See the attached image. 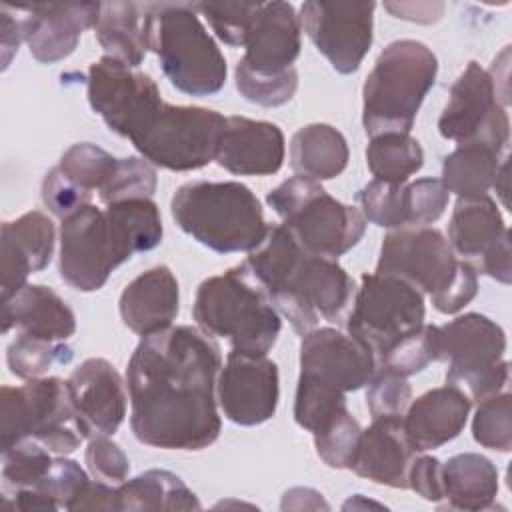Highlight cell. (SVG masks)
Instances as JSON below:
<instances>
[{"label": "cell", "instance_id": "obj_1", "mask_svg": "<svg viewBox=\"0 0 512 512\" xmlns=\"http://www.w3.org/2000/svg\"><path fill=\"white\" fill-rule=\"evenodd\" d=\"M218 344L200 328L170 326L144 336L130 356L126 386L138 442L162 450H204L222 430Z\"/></svg>", "mask_w": 512, "mask_h": 512}, {"label": "cell", "instance_id": "obj_2", "mask_svg": "<svg viewBox=\"0 0 512 512\" xmlns=\"http://www.w3.org/2000/svg\"><path fill=\"white\" fill-rule=\"evenodd\" d=\"M242 264L300 336L314 330L320 318L344 320L356 294L354 280L336 260L308 254L282 224L268 226Z\"/></svg>", "mask_w": 512, "mask_h": 512}, {"label": "cell", "instance_id": "obj_3", "mask_svg": "<svg viewBox=\"0 0 512 512\" xmlns=\"http://www.w3.org/2000/svg\"><path fill=\"white\" fill-rule=\"evenodd\" d=\"M170 212L188 236L220 254L252 252L268 232L260 200L234 180L188 182L174 192Z\"/></svg>", "mask_w": 512, "mask_h": 512}, {"label": "cell", "instance_id": "obj_4", "mask_svg": "<svg viewBox=\"0 0 512 512\" xmlns=\"http://www.w3.org/2000/svg\"><path fill=\"white\" fill-rule=\"evenodd\" d=\"M192 316L208 336L226 338L234 352L266 356L282 320L244 264L206 278L194 298Z\"/></svg>", "mask_w": 512, "mask_h": 512}, {"label": "cell", "instance_id": "obj_5", "mask_svg": "<svg viewBox=\"0 0 512 512\" xmlns=\"http://www.w3.org/2000/svg\"><path fill=\"white\" fill-rule=\"evenodd\" d=\"M438 58L418 40H394L376 58L362 88V124L374 138L410 134L416 114L436 82Z\"/></svg>", "mask_w": 512, "mask_h": 512}, {"label": "cell", "instance_id": "obj_6", "mask_svg": "<svg viewBox=\"0 0 512 512\" xmlns=\"http://www.w3.org/2000/svg\"><path fill=\"white\" fill-rule=\"evenodd\" d=\"M148 48L170 84L188 96H212L226 82V58L192 4H150Z\"/></svg>", "mask_w": 512, "mask_h": 512}, {"label": "cell", "instance_id": "obj_7", "mask_svg": "<svg viewBox=\"0 0 512 512\" xmlns=\"http://www.w3.org/2000/svg\"><path fill=\"white\" fill-rule=\"evenodd\" d=\"M266 202L300 248L314 256L338 260L366 232V218L360 208L342 204L320 182L304 176L284 180L268 192Z\"/></svg>", "mask_w": 512, "mask_h": 512}, {"label": "cell", "instance_id": "obj_8", "mask_svg": "<svg viewBox=\"0 0 512 512\" xmlns=\"http://www.w3.org/2000/svg\"><path fill=\"white\" fill-rule=\"evenodd\" d=\"M2 452L22 440H36L58 456L72 454L84 440L68 380L32 378L0 390Z\"/></svg>", "mask_w": 512, "mask_h": 512}, {"label": "cell", "instance_id": "obj_9", "mask_svg": "<svg viewBox=\"0 0 512 512\" xmlns=\"http://www.w3.org/2000/svg\"><path fill=\"white\" fill-rule=\"evenodd\" d=\"M506 334L484 314L468 312L440 326L438 360L446 362V384L480 402L506 388L510 364L504 360Z\"/></svg>", "mask_w": 512, "mask_h": 512}, {"label": "cell", "instance_id": "obj_10", "mask_svg": "<svg viewBox=\"0 0 512 512\" xmlns=\"http://www.w3.org/2000/svg\"><path fill=\"white\" fill-rule=\"evenodd\" d=\"M224 124L226 118L216 110L162 102L154 118L130 142L152 166L188 172L216 158Z\"/></svg>", "mask_w": 512, "mask_h": 512}, {"label": "cell", "instance_id": "obj_11", "mask_svg": "<svg viewBox=\"0 0 512 512\" xmlns=\"http://www.w3.org/2000/svg\"><path fill=\"white\" fill-rule=\"evenodd\" d=\"M424 314V294L412 284L388 274H362L346 328L380 360L398 340L424 324Z\"/></svg>", "mask_w": 512, "mask_h": 512}, {"label": "cell", "instance_id": "obj_12", "mask_svg": "<svg viewBox=\"0 0 512 512\" xmlns=\"http://www.w3.org/2000/svg\"><path fill=\"white\" fill-rule=\"evenodd\" d=\"M106 210L86 204L60 224V278L78 292L100 290L110 274L130 260Z\"/></svg>", "mask_w": 512, "mask_h": 512}, {"label": "cell", "instance_id": "obj_13", "mask_svg": "<svg viewBox=\"0 0 512 512\" xmlns=\"http://www.w3.org/2000/svg\"><path fill=\"white\" fill-rule=\"evenodd\" d=\"M86 94L104 124L128 140L146 128L164 102L152 76L110 56L90 66Z\"/></svg>", "mask_w": 512, "mask_h": 512}, {"label": "cell", "instance_id": "obj_14", "mask_svg": "<svg viewBox=\"0 0 512 512\" xmlns=\"http://www.w3.org/2000/svg\"><path fill=\"white\" fill-rule=\"evenodd\" d=\"M438 132L456 144L480 142L504 152L510 140V120L498 102L494 84L478 62H470L450 88V98L438 118Z\"/></svg>", "mask_w": 512, "mask_h": 512}, {"label": "cell", "instance_id": "obj_15", "mask_svg": "<svg viewBox=\"0 0 512 512\" xmlns=\"http://www.w3.org/2000/svg\"><path fill=\"white\" fill-rule=\"evenodd\" d=\"M462 260L436 228H396L380 246L376 274L396 276L430 298L446 290Z\"/></svg>", "mask_w": 512, "mask_h": 512}, {"label": "cell", "instance_id": "obj_16", "mask_svg": "<svg viewBox=\"0 0 512 512\" xmlns=\"http://www.w3.org/2000/svg\"><path fill=\"white\" fill-rule=\"evenodd\" d=\"M374 8L376 2L308 0L300 6V24L336 72L352 74L372 46Z\"/></svg>", "mask_w": 512, "mask_h": 512}, {"label": "cell", "instance_id": "obj_17", "mask_svg": "<svg viewBox=\"0 0 512 512\" xmlns=\"http://www.w3.org/2000/svg\"><path fill=\"white\" fill-rule=\"evenodd\" d=\"M222 414L238 426H256L276 414L280 398L278 366L268 356L230 352L216 382Z\"/></svg>", "mask_w": 512, "mask_h": 512}, {"label": "cell", "instance_id": "obj_18", "mask_svg": "<svg viewBox=\"0 0 512 512\" xmlns=\"http://www.w3.org/2000/svg\"><path fill=\"white\" fill-rule=\"evenodd\" d=\"M378 360L374 352L354 336L336 328H314L300 342V376L354 392L368 384Z\"/></svg>", "mask_w": 512, "mask_h": 512}, {"label": "cell", "instance_id": "obj_19", "mask_svg": "<svg viewBox=\"0 0 512 512\" xmlns=\"http://www.w3.org/2000/svg\"><path fill=\"white\" fill-rule=\"evenodd\" d=\"M102 2L28 4L16 6L22 16V34L30 54L42 64L68 58L84 30L94 28Z\"/></svg>", "mask_w": 512, "mask_h": 512}, {"label": "cell", "instance_id": "obj_20", "mask_svg": "<svg viewBox=\"0 0 512 512\" xmlns=\"http://www.w3.org/2000/svg\"><path fill=\"white\" fill-rule=\"evenodd\" d=\"M300 16L290 2H260L244 42V56L238 60L256 74H280L296 62L300 42Z\"/></svg>", "mask_w": 512, "mask_h": 512}, {"label": "cell", "instance_id": "obj_21", "mask_svg": "<svg viewBox=\"0 0 512 512\" xmlns=\"http://www.w3.org/2000/svg\"><path fill=\"white\" fill-rule=\"evenodd\" d=\"M84 438L114 434L126 416V392L118 370L104 358L84 360L68 378Z\"/></svg>", "mask_w": 512, "mask_h": 512}, {"label": "cell", "instance_id": "obj_22", "mask_svg": "<svg viewBox=\"0 0 512 512\" xmlns=\"http://www.w3.org/2000/svg\"><path fill=\"white\" fill-rule=\"evenodd\" d=\"M56 228L52 220L30 210L12 222L2 224L0 242V296L2 300L18 292L30 274L44 270L54 254Z\"/></svg>", "mask_w": 512, "mask_h": 512}, {"label": "cell", "instance_id": "obj_23", "mask_svg": "<svg viewBox=\"0 0 512 512\" xmlns=\"http://www.w3.org/2000/svg\"><path fill=\"white\" fill-rule=\"evenodd\" d=\"M284 152V134L276 124L230 116L220 134L214 160L238 176H268L282 168Z\"/></svg>", "mask_w": 512, "mask_h": 512}, {"label": "cell", "instance_id": "obj_24", "mask_svg": "<svg viewBox=\"0 0 512 512\" xmlns=\"http://www.w3.org/2000/svg\"><path fill=\"white\" fill-rule=\"evenodd\" d=\"M416 454L404 428V416H380L362 430L350 470L374 484L408 488V468Z\"/></svg>", "mask_w": 512, "mask_h": 512}, {"label": "cell", "instance_id": "obj_25", "mask_svg": "<svg viewBox=\"0 0 512 512\" xmlns=\"http://www.w3.org/2000/svg\"><path fill=\"white\" fill-rule=\"evenodd\" d=\"M180 308L178 280L168 266H154L138 274L120 294L122 322L138 336L170 328Z\"/></svg>", "mask_w": 512, "mask_h": 512}, {"label": "cell", "instance_id": "obj_26", "mask_svg": "<svg viewBox=\"0 0 512 512\" xmlns=\"http://www.w3.org/2000/svg\"><path fill=\"white\" fill-rule=\"evenodd\" d=\"M472 400L456 386L432 388L408 404L404 428L418 452L434 450L454 440L466 426Z\"/></svg>", "mask_w": 512, "mask_h": 512}, {"label": "cell", "instance_id": "obj_27", "mask_svg": "<svg viewBox=\"0 0 512 512\" xmlns=\"http://www.w3.org/2000/svg\"><path fill=\"white\" fill-rule=\"evenodd\" d=\"M2 332L12 328L36 338L64 342L76 332L72 308L48 286L24 284L10 298L2 300Z\"/></svg>", "mask_w": 512, "mask_h": 512}, {"label": "cell", "instance_id": "obj_28", "mask_svg": "<svg viewBox=\"0 0 512 512\" xmlns=\"http://www.w3.org/2000/svg\"><path fill=\"white\" fill-rule=\"evenodd\" d=\"M150 4L102 2L94 34L106 56L138 68L148 48Z\"/></svg>", "mask_w": 512, "mask_h": 512}, {"label": "cell", "instance_id": "obj_29", "mask_svg": "<svg viewBox=\"0 0 512 512\" xmlns=\"http://www.w3.org/2000/svg\"><path fill=\"white\" fill-rule=\"evenodd\" d=\"M442 490L448 508L488 510L498 494V468L482 454H456L442 464Z\"/></svg>", "mask_w": 512, "mask_h": 512}, {"label": "cell", "instance_id": "obj_30", "mask_svg": "<svg viewBox=\"0 0 512 512\" xmlns=\"http://www.w3.org/2000/svg\"><path fill=\"white\" fill-rule=\"evenodd\" d=\"M348 142L330 124L314 122L302 126L290 142V166L296 176L310 180H332L348 166Z\"/></svg>", "mask_w": 512, "mask_h": 512}, {"label": "cell", "instance_id": "obj_31", "mask_svg": "<svg viewBox=\"0 0 512 512\" xmlns=\"http://www.w3.org/2000/svg\"><path fill=\"white\" fill-rule=\"evenodd\" d=\"M506 230L502 212L490 196L458 198L448 224V244L454 254L478 260Z\"/></svg>", "mask_w": 512, "mask_h": 512}, {"label": "cell", "instance_id": "obj_32", "mask_svg": "<svg viewBox=\"0 0 512 512\" xmlns=\"http://www.w3.org/2000/svg\"><path fill=\"white\" fill-rule=\"evenodd\" d=\"M502 152L480 144H458L442 162V184L458 198H480L492 190Z\"/></svg>", "mask_w": 512, "mask_h": 512}, {"label": "cell", "instance_id": "obj_33", "mask_svg": "<svg viewBox=\"0 0 512 512\" xmlns=\"http://www.w3.org/2000/svg\"><path fill=\"white\" fill-rule=\"evenodd\" d=\"M120 510H200L198 496L170 470H146L118 486Z\"/></svg>", "mask_w": 512, "mask_h": 512}, {"label": "cell", "instance_id": "obj_34", "mask_svg": "<svg viewBox=\"0 0 512 512\" xmlns=\"http://www.w3.org/2000/svg\"><path fill=\"white\" fill-rule=\"evenodd\" d=\"M366 164L374 180L388 184H406L424 164V150L410 134L388 132L370 138Z\"/></svg>", "mask_w": 512, "mask_h": 512}, {"label": "cell", "instance_id": "obj_35", "mask_svg": "<svg viewBox=\"0 0 512 512\" xmlns=\"http://www.w3.org/2000/svg\"><path fill=\"white\" fill-rule=\"evenodd\" d=\"M106 216L130 256L148 252L162 242V218L152 198H132L108 204Z\"/></svg>", "mask_w": 512, "mask_h": 512}, {"label": "cell", "instance_id": "obj_36", "mask_svg": "<svg viewBox=\"0 0 512 512\" xmlns=\"http://www.w3.org/2000/svg\"><path fill=\"white\" fill-rule=\"evenodd\" d=\"M72 348L62 342L20 334L10 342L6 350V362L14 376L32 380L46 374L56 364H68L72 360Z\"/></svg>", "mask_w": 512, "mask_h": 512}, {"label": "cell", "instance_id": "obj_37", "mask_svg": "<svg viewBox=\"0 0 512 512\" xmlns=\"http://www.w3.org/2000/svg\"><path fill=\"white\" fill-rule=\"evenodd\" d=\"M346 408L344 392L302 376L298 378L294 396V420L300 428L314 434Z\"/></svg>", "mask_w": 512, "mask_h": 512}, {"label": "cell", "instance_id": "obj_38", "mask_svg": "<svg viewBox=\"0 0 512 512\" xmlns=\"http://www.w3.org/2000/svg\"><path fill=\"white\" fill-rule=\"evenodd\" d=\"M438 352H440V326L422 324L420 328L412 330L402 340H398L378 360V364L408 378L416 372H422L428 364L436 362Z\"/></svg>", "mask_w": 512, "mask_h": 512}, {"label": "cell", "instance_id": "obj_39", "mask_svg": "<svg viewBox=\"0 0 512 512\" xmlns=\"http://www.w3.org/2000/svg\"><path fill=\"white\" fill-rule=\"evenodd\" d=\"M118 164V158H114L110 152L104 148L90 144V142H80L70 146L60 162L58 168L80 188L94 192L102 190V186L110 180Z\"/></svg>", "mask_w": 512, "mask_h": 512}, {"label": "cell", "instance_id": "obj_40", "mask_svg": "<svg viewBox=\"0 0 512 512\" xmlns=\"http://www.w3.org/2000/svg\"><path fill=\"white\" fill-rule=\"evenodd\" d=\"M474 440L496 452H510L512 448V396L508 390L492 394L478 402L472 420Z\"/></svg>", "mask_w": 512, "mask_h": 512}, {"label": "cell", "instance_id": "obj_41", "mask_svg": "<svg viewBox=\"0 0 512 512\" xmlns=\"http://www.w3.org/2000/svg\"><path fill=\"white\" fill-rule=\"evenodd\" d=\"M50 450L36 440H22L2 452V490L34 488L52 466Z\"/></svg>", "mask_w": 512, "mask_h": 512}, {"label": "cell", "instance_id": "obj_42", "mask_svg": "<svg viewBox=\"0 0 512 512\" xmlns=\"http://www.w3.org/2000/svg\"><path fill=\"white\" fill-rule=\"evenodd\" d=\"M362 428L346 408L322 430L314 432V448L328 468H352Z\"/></svg>", "mask_w": 512, "mask_h": 512}, {"label": "cell", "instance_id": "obj_43", "mask_svg": "<svg viewBox=\"0 0 512 512\" xmlns=\"http://www.w3.org/2000/svg\"><path fill=\"white\" fill-rule=\"evenodd\" d=\"M156 186H158V176L154 166L140 156H128V158H118L114 174L102 186L98 196L108 206V204L132 200V198H152L156 192Z\"/></svg>", "mask_w": 512, "mask_h": 512}, {"label": "cell", "instance_id": "obj_44", "mask_svg": "<svg viewBox=\"0 0 512 512\" xmlns=\"http://www.w3.org/2000/svg\"><path fill=\"white\" fill-rule=\"evenodd\" d=\"M234 80L236 90L240 92V96H244V100L264 108H276L290 102L298 88L296 68L280 74H256L238 62L234 70Z\"/></svg>", "mask_w": 512, "mask_h": 512}, {"label": "cell", "instance_id": "obj_45", "mask_svg": "<svg viewBox=\"0 0 512 512\" xmlns=\"http://www.w3.org/2000/svg\"><path fill=\"white\" fill-rule=\"evenodd\" d=\"M366 222L382 228H406V192L404 184L372 180L356 194Z\"/></svg>", "mask_w": 512, "mask_h": 512}, {"label": "cell", "instance_id": "obj_46", "mask_svg": "<svg viewBox=\"0 0 512 512\" xmlns=\"http://www.w3.org/2000/svg\"><path fill=\"white\" fill-rule=\"evenodd\" d=\"M260 2H194L192 8L200 12L214 34L228 46H244L250 22Z\"/></svg>", "mask_w": 512, "mask_h": 512}, {"label": "cell", "instance_id": "obj_47", "mask_svg": "<svg viewBox=\"0 0 512 512\" xmlns=\"http://www.w3.org/2000/svg\"><path fill=\"white\" fill-rule=\"evenodd\" d=\"M366 386V406L372 418L402 414L412 400V388L406 376H400L380 364Z\"/></svg>", "mask_w": 512, "mask_h": 512}, {"label": "cell", "instance_id": "obj_48", "mask_svg": "<svg viewBox=\"0 0 512 512\" xmlns=\"http://www.w3.org/2000/svg\"><path fill=\"white\" fill-rule=\"evenodd\" d=\"M406 192V228L428 226L436 222L446 206L450 192L444 188L440 178H418L416 182L404 184Z\"/></svg>", "mask_w": 512, "mask_h": 512}, {"label": "cell", "instance_id": "obj_49", "mask_svg": "<svg viewBox=\"0 0 512 512\" xmlns=\"http://www.w3.org/2000/svg\"><path fill=\"white\" fill-rule=\"evenodd\" d=\"M88 482H90V478L86 476V472L80 468L78 462L58 456L52 460L50 470L34 486V490H38L46 498H50L58 510L60 508L72 510V504L82 494V490L86 488Z\"/></svg>", "mask_w": 512, "mask_h": 512}, {"label": "cell", "instance_id": "obj_50", "mask_svg": "<svg viewBox=\"0 0 512 512\" xmlns=\"http://www.w3.org/2000/svg\"><path fill=\"white\" fill-rule=\"evenodd\" d=\"M84 460L92 478L102 480L112 486H120L128 480L130 460L124 450L112 442L106 434H96L88 438V448Z\"/></svg>", "mask_w": 512, "mask_h": 512}, {"label": "cell", "instance_id": "obj_51", "mask_svg": "<svg viewBox=\"0 0 512 512\" xmlns=\"http://www.w3.org/2000/svg\"><path fill=\"white\" fill-rule=\"evenodd\" d=\"M90 198L92 192L74 184L58 166L48 170L42 180V202L60 220L90 204Z\"/></svg>", "mask_w": 512, "mask_h": 512}, {"label": "cell", "instance_id": "obj_52", "mask_svg": "<svg viewBox=\"0 0 512 512\" xmlns=\"http://www.w3.org/2000/svg\"><path fill=\"white\" fill-rule=\"evenodd\" d=\"M476 292H478V272L472 264L462 260L456 276L446 286V290L432 298V306L442 314H456L474 300Z\"/></svg>", "mask_w": 512, "mask_h": 512}, {"label": "cell", "instance_id": "obj_53", "mask_svg": "<svg viewBox=\"0 0 512 512\" xmlns=\"http://www.w3.org/2000/svg\"><path fill=\"white\" fill-rule=\"evenodd\" d=\"M408 488L426 502L444 500L442 490V462L428 454H416L408 468Z\"/></svg>", "mask_w": 512, "mask_h": 512}, {"label": "cell", "instance_id": "obj_54", "mask_svg": "<svg viewBox=\"0 0 512 512\" xmlns=\"http://www.w3.org/2000/svg\"><path fill=\"white\" fill-rule=\"evenodd\" d=\"M478 268L482 274L494 278L500 284L512 282V252H510V230H506L480 258Z\"/></svg>", "mask_w": 512, "mask_h": 512}, {"label": "cell", "instance_id": "obj_55", "mask_svg": "<svg viewBox=\"0 0 512 512\" xmlns=\"http://www.w3.org/2000/svg\"><path fill=\"white\" fill-rule=\"evenodd\" d=\"M24 42L22 22L14 6H0V48H2V70L12 62V56L18 52V46Z\"/></svg>", "mask_w": 512, "mask_h": 512}, {"label": "cell", "instance_id": "obj_56", "mask_svg": "<svg viewBox=\"0 0 512 512\" xmlns=\"http://www.w3.org/2000/svg\"><path fill=\"white\" fill-rule=\"evenodd\" d=\"M72 510H120L118 486L106 484L102 480H90L82 494L72 504Z\"/></svg>", "mask_w": 512, "mask_h": 512}, {"label": "cell", "instance_id": "obj_57", "mask_svg": "<svg viewBox=\"0 0 512 512\" xmlns=\"http://www.w3.org/2000/svg\"><path fill=\"white\" fill-rule=\"evenodd\" d=\"M280 508L282 510H318V508L328 510L330 506L318 490L298 486V488H290L284 492Z\"/></svg>", "mask_w": 512, "mask_h": 512}, {"label": "cell", "instance_id": "obj_58", "mask_svg": "<svg viewBox=\"0 0 512 512\" xmlns=\"http://www.w3.org/2000/svg\"><path fill=\"white\" fill-rule=\"evenodd\" d=\"M492 190H496V194H498L500 200H502V206L506 208V206H508V156L502 158V164H500V168H498V172H496Z\"/></svg>", "mask_w": 512, "mask_h": 512}, {"label": "cell", "instance_id": "obj_59", "mask_svg": "<svg viewBox=\"0 0 512 512\" xmlns=\"http://www.w3.org/2000/svg\"><path fill=\"white\" fill-rule=\"evenodd\" d=\"M384 508V504H380V502H374V500H366L362 494H354L352 498H348L346 502H344V510H356V508Z\"/></svg>", "mask_w": 512, "mask_h": 512}]
</instances>
